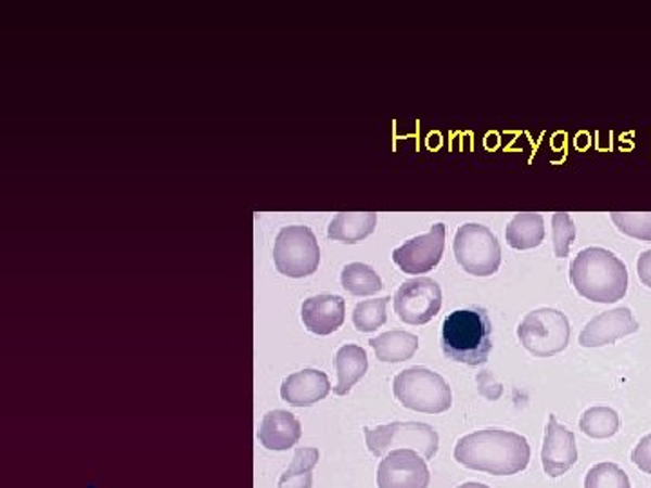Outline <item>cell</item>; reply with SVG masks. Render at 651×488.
I'll use <instances>...</instances> for the list:
<instances>
[{
    "mask_svg": "<svg viewBox=\"0 0 651 488\" xmlns=\"http://www.w3.org/2000/svg\"><path fill=\"white\" fill-rule=\"evenodd\" d=\"M455 460L471 471L487 472L493 476H514L528 466L531 445L521 434L501 428H483L458 439Z\"/></svg>",
    "mask_w": 651,
    "mask_h": 488,
    "instance_id": "1",
    "label": "cell"
},
{
    "mask_svg": "<svg viewBox=\"0 0 651 488\" xmlns=\"http://www.w3.org/2000/svg\"><path fill=\"white\" fill-rule=\"evenodd\" d=\"M570 281L591 303H617L628 292V270L607 248H585L570 265Z\"/></svg>",
    "mask_w": 651,
    "mask_h": 488,
    "instance_id": "2",
    "label": "cell"
},
{
    "mask_svg": "<svg viewBox=\"0 0 651 488\" xmlns=\"http://www.w3.org/2000/svg\"><path fill=\"white\" fill-rule=\"evenodd\" d=\"M442 349L445 357L471 368L487 362L493 351V324L482 306L456 309L442 325Z\"/></svg>",
    "mask_w": 651,
    "mask_h": 488,
    "instance_id": "3",
    "label": "cell"
},
{
    "mask_svg": "<svg viewBox=\"0 0 651 488\" xmlns=\"http://www.w3.org/2000/svg\"><path fill=\"white\" fill-rule=\"evenodd\" d=\"M393 393L396 400L411 411L439 414L452 406V390L444 376L420 365L396 374Z\"/></svg>",
    "mask_w": 651,
    "mask_h": 488,
    "instance_id": "4",
    "label": "cell"
},
{
    "mask_svg": "<svg viewBox=\"0 0 651 488\" xmlns=\"http://www.w3.org/2000/svg\"><path fill=\"white\" fill-rule=\"evenodd\" d=\"M369 452L382 458L391 450L409 449L422 455L423 460H433L438 452V433L427 423L393 422L387 425L363 428Z\"/></svg>",
    "mask_w": 651,
    "mask_h": 488,
    "instance_id": "5",
    "label": "cell"
},
{
    "mask_svg": "<svg viewBox=\"0 0 651 488\" xmlns=\"http://www.w3.org/2000/svg\"><path fill=\"white\" fill-rule=\"evenodd\" d=\"M518 338L534 357H553L569 347V319L558 309H534L518 325Z\"/></svg>",
    "mask_w": 651,
    "mask_h": 488,
    "instance_id": "6",
    "label": "cell"
},
{
    "mask_svg": "<svg viewBox=\"0 0 651 488\" xmlns=\"http://www.w3.org/2000/svg\"><path fill=\"white\" fill-rule=\"evenodd\" d=\"M455 257L463 271L476 277L494 275L501 265V246L487 227L467 222L455 235Z\"/></svg>",
    "mask_w": 651,
    "mask_h": 488,
    "instance_id": "7",
    "label": "cell"
},
{
    "mask_svg": "<svg viewBox=\"0 0 651 488\" xmlns=\"http://www.w3.org/2000/svg\"><path fill=\"white\" fill-rule=\"evenodd\" d=\"M273 260L282 275L301 279L319 268L320 248L308 227H286L277 233Z\"/></svg>",
    "mask_w": 651,
    "mask_h": 488,
    "instance_id": "8",
    "label": "cell"
},
{
    "mask_svg": "<svg viewBox=\"0 0 651 488\" xmlns=\"http://www.w3.org/2000/svg\"><path fill=\"white\" fill-rule=\"evenodd\" d=\"M442 309V287L429 277L406 281L395 295V311L406 324L423 325Z\"/></svg>",
    "mask_w": 651,
    "mask_h": 488,
    "instance_id": "9",
    "label": "cell"
},
{
    "mask_svg": "<svg viewBox=\"0 0 651 488\" xmlns=\"http://www.w3.org/2000/svg\"><path fill=\"white\" fill-rule=\"evenodd\" d=\"M431 481L422 455L409 449L391 450L380 461L376 472L379 488H427Z\"/></svg>",
    "mask_w": 651,
    "mask_h": 488,
    "instance_id": "10",
    "label": "cell"
},
{
    "mask_svg": "<svg viewBox=\"0 0 651 488\" xmlns=\"http://www.w3.org/2000/svg\"><path fill=\"white\" fill-rule=\"evenodd\" d=\"M445 248V224L436 222L427 233L401 244L393 252L395 265L406 273L420 275L438 266Z\"/></svg>",
    "mask_w": 651,
    "mask_h": 488,
    "instance_id": "11",
    "label": "cell"
},
{
    "mask_svg": "<svg viewBox=\"0 0 651 488\" xmlns=\"http://www.w3.org/2000/svg\"><path fill=\"white\" fill-rule=\"evenodd\" d=\"M577 445L572 431L561 425L558 418H548L545 444H542L541 461L548 477H559L575 465L577 461Z\"/></svg>",
    "mask_w": 651,
    "mask_h": 488,
    "instance_id": "12",
    "label": "cell"
},
{
    "mask_svg": "<svg viewBox=\"0 0 651 488\" xmlns=\"http://www.w3.org/2000/svg\"><path fill=\"white\" fill-rule=\"evenodd\" d=\"M639 331V322L634 319L629 308H615L597 314L583 328L579 344L583 347L610 346L623 336L634 335Z\"/></svg>",
    "mask_w": 651,
    "mask_h": 488,
    "instance_id": "13",
    "label": "cell"
},
{
    "mask_svg": "<svg viewBox=\"0 0 651 488\" xmlns=\"http://www.w3.org/2000/svg\"><path fill=\"white\" fill-rule=\"evenodd\" d=\"M301 313H303L306 330L311 331L314 335H331L333 331L344 324L346 303L339 295L322 293V295L306 298Z\"/></svg>",
    "mask_w": 651,
    "mask_h": 488,
    "instance_id": "14",
    "label": "cell"
},
{
    "mask_svg": "<svg viewBox=\"0 0 651 488\" xmlns=\"http://www.w3.org/2000/svg\"><path fill=\"white\" fill-rule=\"evenodd\" d=\"M330 378L319 369H303L288 376L281 385V398L290 406L309 407L330 395Z\"/></svg>",
    "mask_w": 651,
    "mask_h": 488,
    "instance_id": "15",
    "label": "cell"
},
{
    "mask_svg": "<svg viewBox=\"0 0 651 488\" xmlns=\"http://www.w3.org/2000/svg\"><path fill=\"white\" fill-rule=\"evenodd\" d=\"M301 434L303 428L297 418L293 416L292 412L277 409V411L266 412L257 438L265 449L288 450L292 449L293 445H297Z\"/></svg>",
    "mask_w": 651,
    "mask_h": 488,
    "instance_id": "16",
    "label": "cell"
},
{
    "mask_svg": "<svg viewBox=\"0 0 651 488\" xmlns=\"http://www.w3.org/2000/svg\"><path fill=\"white\" fill-rule=\"evenodd\" d=\"M376 219L374 211H341L330 222L328 237L339 243H358L373 233Z\"/></svg>",
    "mask_w": 651,
    "mask_h": 488,
    "instance_id": "17",
    "label": "cell"
},
{
    "mask_svg": "<svg viewBox=\"0 0 651 488\" xmlns=\"http://www.w3.org/2000/svg\"><path fill=\"white\" fill-rule=\"evenodd\" d=\"M335 365L339 382H336L333 393L336 396H346L353 385L357 384L358 380L362 378L368 371V355L362 347L346 344L336 352Z\"/></svg>",
    "mask_w": 651,
    "mask_h": 488,
    "instance_id": "18",
    "label": "cell"
},
{
    "mask_svg": "<svg viewBox=\"0 0 651 488\" xmlns=\"http://www.w3.org/2000/svg\"><path fill=\"white\" fill-rule=\"evenodd\" d=\"M369 344L380 362H406L418 351V336L400 330L385 331L376 338H371Z\"/></svg>",
    "mask_w": 651,
    "mask_h": 488,
    "instance_id": "19",
    "label": "cell"
},
{
    "mask_svg": "<svg viewBox=\"0 0 651 488\" xmlns=\"http://www.w3.org/2000/svg\"><path fill=\"white\" fill-rule=\"evenodd\" d=\"M505 237L514 249L536 248L545 239V221L541 214H515L507 224Z\"/></svg>",
    "mask_w": 651,
    "mask_h": 488,
    "instance_id": "20",
    "label": "cell"
},
{
    "mask_svg": "<svg viewBox=\"0 0 651 488\" xmlns=\"http://www.w3.org/2000/svg\"><path fill=\"white\" fill-rule=\"evenodd\" d=\"M320 452L314 447H301L295 450L292 463L279 479V488H311L315 465L319 463Z\"/></svg>",
    "mask_w": 651,
    "mask_h": 488,
    "instance_id": "21",
    "label": "cell"
},
{
    "mask_svg": "<svg viewBox=\"0 0 651 488\" xmlns=\"http://www.w3.org/2000/svg\"><path fill=\"white\" fill-rule=\"evenodd\" d=\"M341 284L346 292L352 293L355 297H366V295H374L382 290V279L371 266L363 262H352L344 266L341 273Z\"/></svg>",
    "mask_w": 651,
    "mask_h": 488,
    "instance_id": "22",
    "label": "cell"
},
{
    "mask_svg": "<svg viewBox=\"0 0 651 488\" xmlns=\"http://www.w3.org/2000/svg\"><path fill=\"white\" fill-rule=\"evenodd\" d=\"M621 427L617 412L610 407H591L583 412L579 420V428L588 438L607 439L617 434Z\"/></svg>",
    "mask_w": 651,
    "mask_h": 488,
    "instance_id": "23",
    "label": "cell"
},
{
    "mask_svg": "<svg viewBox=\"0 0 651 488\" xmlns=\"http://www.w3.org/2000/svg\"><path fill=\"white\" fill-rule=\"evenodd\" d=\"M390 297L373 298V300H363L358 303L353 309V324L358 331L362 333H369V331H376L379 328L385 324L387 314H385V308L390 304Z\"/></svg>",
    "mask_w": 651,
    "mask_h": 488,
    "instance_id": "24",
    "label": "cell"
},
{
    "mask_svg": "<svg viewBox=\"0 0 651 488\" xmlns=\"http://www.w3.org/2000/svg\"><path fill=\"white\" fill-rule=\"evenodd\" d=\"M585 488H631V485L621 466L599 463L586 474Z\"/></svg>",
    "mask_w": 651,
    "mask_h": 488,
    "instance_id": "25",
    "label": "cell"
},
{
    "mask_svg": "<svg viewBox=\"0 0 651 488\" xmlns=\"http://www.w3.org/2000/svg\"><path fill=\"white\" fill-rule=\"evenodd\" d=\"M612 221L621 232L629 237L651 241V211L634 214V211H613Z\"/></svg>",
    "mask_w": 651,
    "mask_h": 488,
    "instance_id": "26",
    "label": "cell"
},
{
    "mask_svg": "<svg viewBox=\"0 0 651 488\" xmlns=\"http://www.w3.org/2000/svg\"><path fill=\"white\" fill-rule=\"evenodd\" d=\"M575 233H577V230H575L574 221H572L569 214H563V211L553 214L552 239L556 257H559V259L569 257L570 246L574 243Z\"/></svg>",
    "mask_w": 651,
    "mask_h": 488,
    "instance_id": "27",
    "label": "cell"
},
{
    "mask_svg": "<svg viewBox=\"0 0 651 488\" xmlns=\"http://www.w3.org/2000/svg\"><path fill=\"white\" fill-rule=\"evenodd\" d=\"M631 461L639 466L640 471L651 476V434L640 439L634 452H631Z\"/></svg>",
    "mask_w": 651,
    "mask_h": 488,
    "instance_id": "28",
    "label": "cell"
},
{
    "mask_svg": "<svg viewBox=\"0 0 651 488\" xmlns=\"http://www.w3.org/2000/svg\"><path fill=\"white\" fill-rule=\"evenodd\" d=\"M477 387H480V393H482L487 400H498L501 393H503V387L493 378V374L487 373V371H483V373L477 374Z\"/></svg>",
    "mask_w": 651,
    "mask_h": 488,
    "instance_id": "29",
    "label": "cell"
},
{
    "mask_svg": "<svg viewBox=\"0 0 651 488\" xmlns=\"http://www.w3.org/2000/svg\"><path fill=\"white\" fill-rule=\"evenodd\" d=\"M637 273L644 286L651 287V249H646L637 260Z\"/></svg>",
    "mask_w": 651,
    "mask_h": 488,
    "instance_id": "30",
    "label": "cell"
},
{
    "mask_svg": "<svg viewBox=\"0 0 651 488\" xmlns=\"http://www.w3.org/2000/svg\"><path fill=\"white\" fill-rule=\"evenodd\" d=\"M458 488H488L487 485H483V483H474V481H469V483H463V485H460V487Z\"/></svg>",
    "mask_w": 651,
    "mask_h": 488,
    "instance_id": "31",
    "label": "cell"
}]
</instances>
